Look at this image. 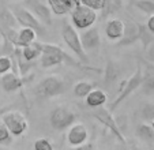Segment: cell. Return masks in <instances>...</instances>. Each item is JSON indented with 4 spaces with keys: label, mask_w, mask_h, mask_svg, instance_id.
Instances as JSON below:
<instances>
[{
    "label": "cell",
    "mask_w": 154,
    "mask_h": 150,
    "mask_svg": "<svg viewBox=\"0 0 154 150\" xmlns=\"http://www.w3.org/2000/svg\"><path fill=\"white\" fill-rule=\"evenodd\" d=\"M40 63L44 68L60 66L61 63H68L71 66H79L78 61L74 60L68 53H66L60 46L55 45V44H42V53L40 56Z\"/></svg>",
    "instance_id": "cell-1"
},
{
    "label": "cell",
    "mask_w": 154,
    "mask_h": 150,
    "mask_svg": "<svg viewBox=\"0 0 154 150\" xmlns=\"http://www.w3.org/2000/svg\"><path fill=\"white\" fill-rule=\"evenodd\" d=\"M64 92H66V82L61 77H57V75H48L42 78L34 89L35 95L40 98L56 97Z\"/></svg>",
    "instance_id": "cell-2"
},
{
    "label": "cell",
    "mask_w": 154,
    "mask_h": 150,
    "mask_svg": "<svg viewBox=\"0 0 154 150\" xmlns=\"http://www.w3.org/2000/svg\"><path fill=\"white\" fill-rule=\"evenodd\" d=\"M61 37H63V41L66 42V45L75 53V56L79 59L81 63H83V64L89 63V56H87L86 51L82 46L78 32H76V29L71 23H68V22L63 23V26H61Z\"/></svg>",
    "instance_id": "cell-3"
},
{
    "label": "cell",
    "mask_w": 154,
    "mask_h": 150,
    "mask_svg": "<svg viewBox=\"0 0 154 150\" xmlns=\"http://www.w3.org/2000/svg\"><path fill=\"white\" fill-rule=\"evenodd\" d=\"M70 14H71V22H72L74 27L78 30H85L91 27L96 23L97 18H98L97 11H94L93 8L86 7L81 3L76 4Z\"/></svg>",
    "instance_id": "cell-4"
},
{
    "label": "cell",
    "mask_w": 154,
    "mask_h": 150,
    "mask_svg": "<svg viewBox=\"0 0 154 150\" xmlns=\"http://www.w3.org/2000/svg\"><path fill=\"white\" fill-rule=\"evenodd\" d=\"M142 81H143V72H142V67L138 66L137 67V71L134 72V75L128 78L127 81L123 82V85L120 86V93L119 95L116 97L113 102L111 104V112L115 111L123 101H124L127 97H130L131 93H134L137 89H139L140 85H142Z\"/></svg>",
    "instance_id": "cell-5"
},
{
    "label": "cell",
    "mask_w": 154,
    "mask_h": 150,
    "mask_svg": "<svg viewBox=\"0 0 154 150\" xmlns=\"http://www.w3.org/2000/svg\"><path fill=\"white\" fill-rule=\"evenodd\" d=\"M75 120L76 115L67 107H56L49 115V123L56 131H63L71 127Z\"/></svg>",
    "instance_id": "cell-6"
},
{
    "label": "cell",
    "mask_w": 154,
    "mask_h": 150,
    "mask_svg": "<svg viewBox=\"0 0 154 150\" xmlns=\"http://www.w3.org/2000/svg\"><path fill=\"white\" fill-rule=\"evenodd\" d=\"M2 123L8 128L12 136L22 135L29 127L26 117L17 111H7L6 113H3L2 115Z\"/></svg>",
    "instance_id": "cell-7"
},
{
    "label": "cell",
    "mask_w": 154,
    "mask_h": 150,
    "mask_svg": "<svg viewBox=\"0 0 154 150\" xmlns=\"http://www.w3.org/2000/svg\"><path fill=\"white\" fill-rule=\"evenodd\" d=\"M12 12H14L18 23H19L22 27H30V29H33L37 33V36L47 34L45 25H42L27 8H25V7H15V8L12 10Z\"/></svg>",
    "instance_id": "cell-8"
},
{
    "label": "cell",
    "mask_w": 154,
    "mask_h": 150,
    "mask_svg": "<svg viewBox=\"0 0 154 150\" xmlns=\"http://www.w3.org/2000/svg\"><path fill=\"white\" fill-rule=\"evenodd\" d=\"M93 116L102 124V126H105L108 130H111V133L113 134L122 143H124V145L127 143V139H125V136L123 135V133L120 131L119 126H117L116 120H115L113 116H112V112H109V109L100 107L93 112Z\"/></svg>",
    "instance_id": "cell-9"
},
{
    "label": "cell",
    "mask_w": 154,
    "mask_h": 150,
    "mask_svg": "<svg viewBox=\"0 0 154 150\" xmlns=\"http://www.w3.org/2000/svg\"><path fill=\"white\" fill-rule=\"evenodd\" d=\"M25 8H27L42 25H52V11L41 0H25Z\"/></svg>",
    "instance_id": "cell-10"
},
{
    "label": "cell",
    "mask_w": 154,
    "mask_h": 150,
    "mask_svg": "<svg viewBox=\"0 0 154 150\" xmlns=\"http://www.w3.org/2000/svg\"><path fill=\"white\" fill-rule=\"evenodd\" d=\"M82 46L85 51H97L101 45V37H100V32L97 27H89L85 29L83 32L79 34Z\"/></svg>",
    "instance_id": "cell-11"
},
{
    "label": "cell",
    "mask_w": 154,
    "mask_h": 150,
    "mask_svg": "<svg viewBox=\"0 0 154 150\" xmlns=\"http://www.w3.org/2000/svg\"><path fill=\"white\" fill-rule=\"evenodd\" d=\"M89 131L82 123H74L67 133V142L71 146H79L87 142Z\"/></svg>",
    "instance_id": "cell-12"
},
{
    "label": "cell",
    "mask_w": 154,
    "mask_h": 150,
    "mask_svg": "<svg viewBox=\"0 0 154 150\" xmlns=\"http://www.w3.org/2000/svg\"><path fill=\"white\" fill-rule=\"evenodd\" d=\"M104 30L108 40L117 42L124 34V20L119 19V18H112L105 23Z\"/></svg>",
    "instance_id": "cell-13"
},
{
    "label": "cell",
    "mask_w": 154,
    "mask_h": 150,
    "mask_svg": "<svg viewBox=\"0 0 154 150\" xmlns=\"http://www.w3.org/2000/svg\"><path fill=\"white\" fill-rule=\"evenodd\" d=\"M139 41V32H138V22L134 20H128L127 23L124 22V34L123 37L117 41L119 46H128Z\"/></svg>",
    "instance_id": "cell-14"
},
{
    "label": "cell",
    "mask_w": 154,
    "mask_h": 150,
    "mask_svg": "<svg viewBox=\"0 0 154 150\" xmlns=\"http://www.w3.org/2000/svg\"><path fill=\"white\" fill-rule=\"evenodd\" d=\"M23 83H25L23 78L18 77V75L12 71H8V72H6V74H3L2 78H0V86L7 93H14V92H17V90H19L20 87L23 86Z\"/></svg>",
    "instance_id": "cell-15"
},
{
    "label": "cell",
    "mask_w": 154,
    "mask_h": 150,
    "mask_svg": "<svg viewBox=\"0 0 154 150\" xmlns=\"http://www.w3.org/2000/svg\"><path fill=\"white\" fill-rule=\"evenodd\" d=\"M48 7L51 8L52 14L55 15H66L70 14L74 7L79 3V0H47Z\"/></svg>",
    "instance_id": "cell-16"
},
{
    "label": "cell",
    "mask_w": 154,
    "mask_h": 150,
    "mask_svg": "<svg viewBox=\"0 0 154 150\" xmlns=\"http://www.w3.org/2000/svg\"><path fill=\"white\" fill-rule=\"evenodd\" d=\"M41 53H42V44L38 42V41H33L32 44L20 48V55L22 59L27 63H32L37 58H40Z\"/></svg>",
    "instance_id": "cell-17"
},
{
    "label": "cell",
    "mask_w": 154,
    "mask_h": 150,
    "mask_svg": "<svg viewBox=\"0 0 154 150\" xmlns=\"http://www.w3.org/2000/svg\"><path fill=\"white\" fill-rule=\"evenodd\" d=\"M18 25V20L15 18L12 10H10L8 7H2L0 10V32L8 29H15V26Z\"/></svg>",
    "instance_id": "cell-18"
},
{
    "label": "cell",
    "mask_w": 154,
    "mask_h": 150,
    "mask_svg": "<svg viewBox=\"0 0 154 150\" xmlns=\"http://www.w3.org/2000/svg\"><path fill=\"white\" fill-rule=\"evenodd\" d=\"M35 38H37V33L34 30L30 29V27H22L20 30H18L17 40H15L14 45L17 48H23V46L32 44L33 41H35Z\"/></svg>",
    "instance_id": "cell-19"
},
{
    "label": "cell",
    "mask_w": 154,
    "mask_h": 150,
    "mask_svg": "<svg viewBox=\"0 0 154 150\" xmlns=\"http://www.w3.org/2000/svg\"><path fill=\"white\" fill-rule=\"evenodd\" d=\"M85 98H86L87 107H90V108L102 107V105L106 102V100H108L106 93H105L102 89H93Z\"/></svg>",
    "instance_id": "cell-20"
},
{
    "label": "cell",
    "mask_w": 154,
    "mask_h": 150,
    "mask_svg": "<svg viewBox=\"0 0 154 150\" xmlns=\"http://www.w3.org/2000/svg\"><path fill=\"white\" fill-rule=\"evenodd\" d=\"M137 135L139 136L143 142L151 143V142H154V128L151 127V124L140 123L137 127Z\"/></svg>",
    "instance_id": "cell-21"
},
{
    "label": "cell",
    "mask_w": 154,
    "mask_h": 150,
    "mask_svg": "<svg viewBox=\"0 0 154 150\" xmlns=\"http://www.w3.org/2000/svg\"><path fill=\"white\" fill-rule=\"evenodd\" d=\"M123 7V0H104L102 3V18L108 17V15L116 14L120 8Z\"/></svg>",
    "instance_id": "cell-22"
},
{
    "label": "cell",
    "mask_w": 154,
    "mask_h": 150,
    "mask_svg": "<svg viewBox=\"0 0 154 150\" xmlns=\"http://www.w3.org/2000/svg\"><path fill=\"white\" fill-rule=\"evenodd\" d=\"M93 89H94V85L91 83V82L81 81V82H78V83L74 85L72 92L78 98H85Z\"/></svg>",
    "instance_id": "cell-23"
},
{
    "label": "cell",
    "mask_w": 154,
    "mask_h": 150,
    "mask_svg": "<svg viewBox=\"0 0 154 150\" xmlns=\"http://www.w3.org/2000/svg\"><path fill=\"white\" fill-rule=\"evenodd\" d=\"M140 87H142V92L145 94H147V95L154 94V74L150 70H147L146 74H143V81H142Z\"/></svg>",
    "instance_id": "cell-24"
},
{
    "label": "cell",
    "mask_w": 154,
    "mask_h": 150,
    "mask_svg": "<svg viewBox=\"0 0 154 150\" xmlns=\"http://www.w3.org/2000/svg\"><path fill=\"white\" fill-rule=\"evenodd\" d=\"M138 32H139V41L143 44V49H146L154 41V34L149 32L146 25L138 23Z\"/></svg>",
    "instance_id": "cell-25"
},
{
    "label": "cell",
    "mask_w": 154,
    "mask_h": 150,
    "mask_svg": "<svg viewBox=\"0 0 154 150\" xmlns=\"http://www.w3.org/2000/svg\"><path fill=\"white\" fill-rule=\"evenodd\" d=\"M134 6L147 15L154 14V2L151 0H134Z\"/></svg>",
    "instance_id": "cell-26"
},
{
    "label": "cell",
    "mask_w": 154,
    "mask_h": 150,
    "mask_svg": "<svg viewBox=\"0 0 154 150\" xmlns=\"http://www.w3.org/2000/svg\"><path fill=\"white\" fill-rule=\"evenodd\" d=\"M117 78V68L113 63H108L106 66V74H105V85H112Z\"/></svg>",
    "instance_id": "cell-27"
},
{
    "label": "cell",
    "mask_w": 154,
    "mask_h": 150,
    "mask_svg": "<svg viewBox=\"0 0 154 150\" xmlns=\"http://www.w3.org/2000/svg\"><path fill=\"white\" fill-rule=\"evenodd\" d=\"M140 116L145 121H153L154 120V104L153 102H147L140 108Z\"/></svg>",
    "instance_id": "cell-28"
},
{
    "label": "cell",
    "mask_w": 154,
    "mask_h": 150,
    "mask_svg": "<svg viewBox=\"0 0 154 150\" xmlns=\"http://www.w3.org/2000/svg\"><path fill=\"white\" fill-rule=\"evenodd\" d=\"M34 150H53V145L49 139L40 138L34 142Z\"/></svg>",
    "instance_id": "cell-29"
},
{
    "label": "cell",
    "mask_w": 154,
    "mask_h": 150,
    "mask_svg": "<svg viewBox=\"0 0 154 150\" xmlns=\"http://www.w3.org/2000/svg\"><path fill=\"white\" fill-rule=\"evenodd\" d=\"M12 68V60L7 56H0V75L11 71Z\"/></svg>",
    "instance_id": "cell-30"
},
{
    "label": "cell",
    "mask_w": 154,
    "mask_h": 150,
    "mask_svg": "<svg viewBox=\"0 0 154 150\" xmlns=\"http://www.w3.org/2000/svg\"><path fill=\"white\" fill-rule=\"evenodd\" d=\"M79 3L86 6V7H90V8H93L94 11H101L104 0H79Z\"/></svg>",
    "instance_id": "cell-31"
},
{
    "label": "cell",
    "mask_w": 154,
    "mask_h": 150,
    "mask_svg": "<svg viewBox=\"0 0 154 150\" xmlns=\"http://www.w3.org/2000/svg\"><path fill=\"white\" fill-rule=\"evenodd\" d=\"M11 138H12V135L8 131V128L3 123H0V143H10Z\"/></svg>",
    "instance_id": "cell-32"
},
{
    "label": "cell",
    "mask_w": 154,
    "mask_h": 150,
    "mask_svg": "<svg viewBox=\"0 0 154 150\" xmlns=\"http://www.w3.org/2000/svg\"><path fill=\"white\" fill-rule=\"evenodd\" d=\"M145 52H146V56H147L149 60L154 63V41L147 46V48L145 49Z\"/></svg>",
    "instance_id": "cell-33"
},
{
    "label": "cell",
    "mask_w": 154,
    "mask_h": 150,
    "mask_svg": "<svg viewBox=\"0 0 154 150\" xmlns=\"http://www.w3.org/2000/svg\"><path fill=\"white\" fill-rule=\"evenodd\" d=\"M93 143H83V145H79V146H72L71 149L68 150H93Z\"/></svg>",
    "instance_id": "cell-34"
},
{
    "label": "cell",
    "mask_w": 154,
    "mask_h": 150,
    "mask_svg": "<svg viewBox=\"0 0 154 150\" xmlns=\"http://www.w3.org/2000/svg\"><path fill=\"white\" fill-rule=\"evenodd\" d=\"M146 27L149 29V32L154 34V14L149 15V20H147V23H146Z\"/></svg>",
    "instance_id": "cell-35"
},
{
    "label": "cell",
    "mask_w": 154,
    "mask_h": 150,
    "mask_svg": "<svg viewBox=\"0 0 154 150\" xmlns=\"http://www.w3.org/2000/svg\"><path fill=\"white\" fill-rule=\"evenodd\" d=\"M142 63L145 64L146 67H147V70H150V71L154 74V64L153 63H149V61H146V60H142Z\"/></svg>",
    "instance_id": "cell-36"
},
{
    "label": "cell",
    "mask_w": 154,
    "mask_h": 150,
    "mask_svg": "<svg viewBox=\"0 0 154 150\" xmlns=\"http://www.w3.org/2000/svg\"><path fill=\"white\" fill-rule=\"evenodd\" d=\"M10 109H11V107H2L0 108V116L3 115V113H6L7 111H10Z\"/></svg>",
    "instance_id": "cell-37"
},
{
    "label": "cell",
    "mask_w": 154,
    "mask_h": 150,
    "mask_svg": "<svg viewBox=\"0 0 154 150\" xmlns=\"http://www.w3.org/2000/svg\"><path fill=\"white\" fill-rule=\"evenodd\" d=\"M151 127H153V128H154V120H153V121H151Z\"/></svg>",
    "instance_id": "cell-38"
},
{
    "label": "cell",
    "mask_w": 154,
    "mask_h": 150,
    "mask_svg": "<svg viewBox=\"0 0 154 150\" xmlns=\"http://www.w3.org/2000/svg\"><path fill=\"white\" fill-rule=\"evenodd\" d=\"M0 38H2V33H0Z\"/></svg>",
    "instance_id": "cell-39"
},
{
    "label": "cell",
    "mask_w": 154,
    "mask_h": 150,
    "mask_svg": "<svg viewBox=\"0 0 154 150\" xmlns=\"http://www.w3.org/2000/svg\"><path fill=\"white\" fill-rule=\"evenodd\" d=\"M122 150H128V149H122Z\"/></svg>",
    "instance_id": "cell-40"
},
{
    "label": "cell",
    "mask_w": 154,
    "mask_h": 150,
    "mask_svg": "<svg viewBox=\"0 0 154 150\" xmlns=\"http://www.w3.org/2000/svg\"><path fill=\"white\" fill-rule=\"evenodd\" d=\"M12 2H17V0H12Z\"/></svg>",
    "instance_id": "cell-41"
}]
</instances>
